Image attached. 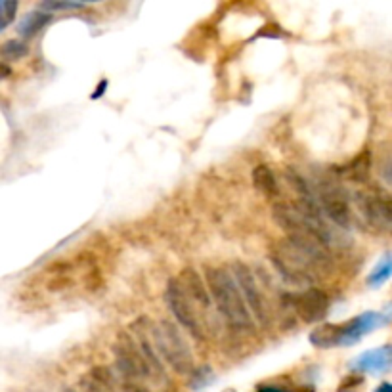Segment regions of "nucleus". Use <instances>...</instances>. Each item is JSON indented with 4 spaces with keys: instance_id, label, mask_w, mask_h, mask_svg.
Instances as JSON below:
<instances>
[{
    "instance_id": "14",
    "label": "nucleus",
    "mask_w": 392,
    "mask_h": 392,
    "mask_svg": "<svg viewBox=\"0 0 392 392\" xmlns=\"http://www.w3.org/2000/svg\"><path fill=\"white\" fill-rule=\"evenodd\" d=\"M341 341V323H322L310 333V343L316 348H333Z\"/></svg>"
},
{
    "instance_id": "21",
    "label": "nucleus",
    "mask_w": 392,
    "mask_h": 392,
    "mask_svg": "<svg viewBox=\"0 0 392 392\" xmlns=\"http://www.w3.org/2000/svg\"><path fill=\"white\" fill-rule=\"evenodd\" d=\"M121 386V392H152V386L144 383H117Z\"/></svg>"
},
{
    "instance_id": "12",
    "label": "nucleus",
    "mask_w": 392,
    "mask_h": 392,
    "mask_svg": "<svg viewBox=\"0 0 392 392\" xmlns=\"http://www.w3.org/2000/svg\"><path fill=\"white\" fill-rule=\"evenodd\" d=\"M251 180L253 186L262 193L266 195L268 199H276L279 195V184H277V178L274 174V170L270 169L268 165H256L251 172Z\"/></svg>"
},
{
    "instance_id": "8",
    "label": "nucleus",
    "mask_w": 392,
    "mask_h": 392,
    "mask_svg": "<svg viewBox=\"0 0 392 392\" xmlns=\"http://www.w3.org/2000/svg\"><path fill=\"white\" fill-rule=\"evenodd\" d=\"M356 203L366 222L379 231H389L392 224V211L389 195L381 190L366 188L356 192Z\"/></svg>"
},
{
    "instance_id": "3",
    "label": "nucleus",
    "mask_w": 392,
    "mask_h": 392,
    "mask_svg": "<svg viewBox=\"0 0 392 392\" xmlns=\"http://www.w3.org/2000/svg\"><path fill=\"white\" fill-rule=\"evenodd\" d=\"M146 333L159 360L165 366H169L174 373L188 375L195 369L192 348L186 343L184 335L178 329L177 323H172L170 320L154 322L146 316Z\"/></svg>"
},
{
    "instance_id": "23",
    "label": "nucleus",
    "mask_w": 392,
    "mask_h": 392,
    "mask_svg": "<svg viewBox=\"0 0 392 392\" xmlns=\"http://www.w3.org/2000/svg\"><path fill=\"white\" fill-rule=\"evenodd\" d=\"M256 392H291V391H287L284 386H276V384H264V386H261Z\"/></svg>"
},
{
    "instance_id": "16",
    "label": "nucleus",
    "mask_w": 392,
    "mask_h": 392,
    "mask_svg": "<svg viewBox=\"0 0 392 392\" xmlns=\"http://www.w3.org/2000/svg\"><path fill=\"white\" fill-rule=\"evenodd\" d=\"M391 272H392L391 254H384L383 259H381V262L375 266V270L368 276V285L369 287H381V285L389 281Z\"/></svg>"
},
{
    "instance_id": "25",
    "label": "nucleus",
    "mask_w": 392,
    "mask_h": 392,
    "mask_svg": "<svg viewBox=\"0 0 392 392\" xmlns=\"http://www.w3.org/2000/svg\"><path fill=\"white\" fill-rule=\"evenodd\" d=\"M375 392H392V386L391 383H381L379 386L375 389Z\"/></svg>"
},
{
    "instance_id": "2",
    "label": "nucleus",
    "mask_w": 392,
    "mask_h": 392,
    "mask_svg": "<svg viewBox=\"0 0 392 392\" xmlns=\"http://www.w3.org/2000/svg\"><path fill=\"white\" fill-rule=\"evenodd\" d=\"M205 285L209 297L213 300V307L218 310L226 323L238 331L253 329V318L245 307V300L241 297L236 277L231 276L230 268L222 266H207L205 268Z\"/></svg>"
},
{
    "instance_id": "22",
    "label": "nucleus",
    "mask_w": 392,
    "mask_h": 392,
    "mask_svg": "<svg viewBox=\"0 0 392 392\" xmlns=\"http://www.w3.org/2000/svg\"><path fill=\"white\" fill-rule=\"evenodd\" d=\"M8 77H12V67L8 63L0 62V81H6Z\"/></svg>"
},
{
    "instance_id": "13",
    "label": "nucleus",
    "mask_w": 392,
    "mask_h": 392,
    "mask_svg": "<svg viewBox=\"0 0 392 392\" xmlns=\"http://www.w3.org/2000/svg\"><path fill=\"white\" fill-rule=\"evenodd\" d=\"M50 22H52V14H47L42 10H33V12H29V14H25L22 17V22L17 24V33H19L22 39H33Z\"/></svg>"
},
{
    "instance_id": "10",
    "label": "nucleus",
    "mask_w": 392,
    "mask_h": 392,
    "mask_svg": "<svg viewBox=\"0 0 392 392\" xmlns=\"http://www.w3.org/2000/svg\"><path fill=\"white\" fill-rule=\"evenodd\" d=\"M350 368L358 373H371V375L386 373L391 369V346L383 345L373 350H366L354 358Z\"/></svg>"
},
{
    "instance_id": "6",
    "label": "nucleus",
    "mask_w": 392,
    "mask_h": 392,
    "mask_svg": "<svg viewBox=\"0 0 392 392\" xmlns=\"http://www.w3.org/2000/svg\"><path fill=\"white\" fill-rule=\"evenodd\" d=\"M230 272L231 276L236 277V284L241 291V297L245 300V307L251 318L254 316L259 322L266 325L270 322V307L261 284L256 279V274L243 262H234Z\"/></svg>"
},
{
    "instance_id": "4",
    "label": "nucleus",
    "mask_w": 392,
    "mask_h": 392,
    "mask_svg": "<svg viewBox=\"0 0 392 392\" xmlns=\"http://www.w3.org/2000/svg\"><path fill=\"white\" fill-rule=\"evenodd\" d=\"M165 299L172 316L177 318L178 325H182L193 338L205 341L211 337L215 327V318H213L215 307H209L193 299L177 277H172L167 285Z\"/></svg>"
},
{
    "instance_id": "11",
    "label": "nucleus",
    "mask_w": 392,
    "mask_h": 392,
    "mask_svg": "<svg viewBox=\"0 0 392 392\" xmlns=\"http://www.w3.org/2000/svg\"><path fill=\"white\" fill-rule=\"evenodd\" d=\"M115 371L108 366H94L86 375L81 377L83 392H117Z\"/></svg>"
},
{
    "instance_id": "9",
    "label": "nucleus",
    "mask_w": 392,
    "mask_h": 392,
    "mask_svg": "<svg viewBox=\"0 0 392 392\" xmlns=\"http://www.w3.org/2000/svg\"><path fill=\"white\" fill-rule=\"evenodd\" d=\"M389 322V316H383L381 312H364L356 316L350 322L341 323V341L338 346H352L360 341L364 335H368L377 327H381Z\"/></svg>"
},
{
    "instance_id": "15",
    "label": "nucleus",
    "mask_w": 392,
    "mask_h": 392,
    "mask_svg": "<svg viewBox=\"0 0 392 392\" xmlns=\"http://www.w3.org/2000/svg\"><path fill=\"white\" fill-rule=\"evenodd\" d=\"M348 180L352 182H358V184H366L369 178V172H371V154L369 152H364L358 157H354L348 167L341 170Z\"/></svg>"
},
{
    "instance_id": "19",
    "label": "nucleus",
    "mask_w": 392,
    "mask_h": 392,
    "mask_svg": "<svg viewBox=\"0 0 392 392\" xmlns=\"http://www.w3.org/2000/svg\"><path fill=\"white\" fill-rule=\"evenodd\" d=\"M213 379V373H211V368L209 366H203V368H195L192 371V389H201L209 384V381Z\"/></svg>"
},
{
    "instance_id": "24",
    "label": "nucleus",
    "mask_w": 392,
    "mask_h": 392,
    "mask_svg": "<svg viewBox=\"0 0 392 392\" xmlns=\"http://www.w3.org/2000/svg\"><path fill=\"white\" fill-rule=\"evenodd\" d=\"M106 88H108V81H104V83H100V85H98V88H96V92L92 94L94 100H96V98H100V96H104V92H106Z\"/></svg>"
},
{
    "instance_id": "7",
    "label": "nucleus",
    "mask_w": 392,
    "mask_h": 392,
    "mask_svg": "<svg viewBox=\"0 0 392 392\" xmlns=\"http://www.w3.org/2000/svg\"><path fill=\"white\" fill-rule=\"evenodd\" d=\"M284 304L304 323L322 322L329 312V297L318 287H307L304 291L284 295Z\"/></svg>"
},
{
    "instance_id": "1",
    "label": "nucleus",
    "mask_w": 392,
    "mask_h": 392,
    "mask_svg": "<svg viewBox=\"0 0 392 392\" xmlns=\"http://www.w3.org/2000/svg\"><path fill=\"white\" fill-rule=\"evenodd\" d=\"M270 261L289 284L295 285H310L325 279L333 270L329 251L318 239L285 236L272 245Z\"/></svg>"
},
{
    "instance_id": "5",
    "label": "nucleus",
    "mask_w": 392,
    "mask_h": 392,
    "mask_svg": "<svg viewBox=\"0 0 392 392\" xmlns=\"http://www.w3.org/2000/svg\"><path fill=\"white\" fill-rule=\"evenodd\" d=\"M312 190L325 220H329L343 230H348L352 224V211L345 190L335 180H325V178L320 180Z\"/></svg>"
},
{
    "instance_id": "20",
    "label": "nucleus",
    "mask_w": 392,
    "mask_h": 392,
    "mask_svg": "<svg viewBox=\"0 0 392 392\" xmlns=\"http://www.w3.org/2000/svg\"><path fill=\"white\" fill-rule=\"evenodd\" d=\"M79 8H85V4L83 2H42L39 6V10L42 12H60V10H79Z\"/></svg>"
},
{
    "instance_id": "17",
    "label": "nucleus",
    "mask_w": 392,
    "mask_h": 392,
    "mask_svg": "<svg viewBox=\"0 0 392 392\" xmlns=\"http://www.w3.org/2000/svg\"><path fill=\"white\" fill-rule=\"evenodd\" d=\"M27 52H29L27 44H25L24 40H17V39L6 40V42L0 47V56H2L4 60H10V62L22 60V58L27 56Z\"/></svg>"
},
{
    "instance_id": "18",
    "label": "nucleus",
    "mask_w": 392,
    "mask_h": 392,
    "mask_svg": "<svg viewBox=\"0 0 392 392\" xmlns=\"http://www.w3.org/2000/svg\"><path fill=\"white\" fill-rule=\"evenodd\" d=\"M17 8H19V4L14 0H2L0 2V33L14 22Z\"/></svg>"
}]
</instances>
